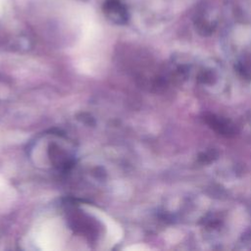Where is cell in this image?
I'll list each match as a JSON object with an SVG mask.
<instances>
[{"mask_svg":"<svg viewBox=\"0 0 251 251\" xmlns=\"http://www.w3.org/2000/svg\"><path fill=\"white\" fill-rule=\"evenodd\" d=\"M35 240L36 243L44 250L59 249L62 237L57 223L46 222L37 231Z\"/></svg>","mask_w":251,"mask_h":251,"instance_id":"1","label":"cell"},{"mask_svg":"<svg viewBox=\"0 0 251 251\" xmlns=\"http://www.w3.org/2000/svg\"><path fill=\"white\" fill-rule=\"evenodd\" d=\"M4 186H5V182H4V180L0 177V190H1V189H3V188H4Z\"/></svg>","mask_w":251,"mask_h":251,"instance_id":"2","label":"cell"}]
</instances>
